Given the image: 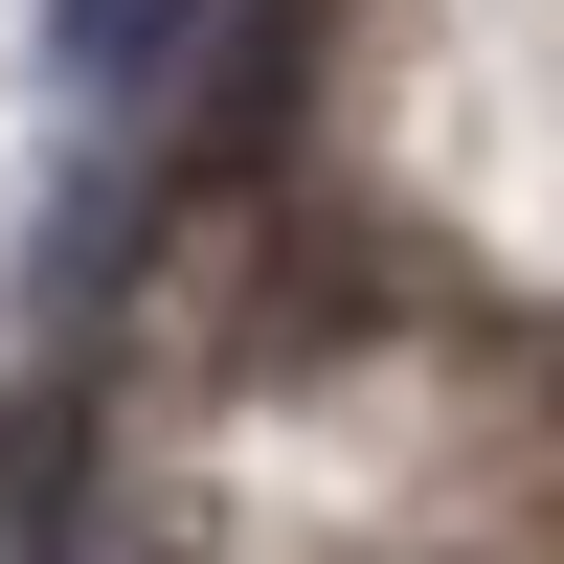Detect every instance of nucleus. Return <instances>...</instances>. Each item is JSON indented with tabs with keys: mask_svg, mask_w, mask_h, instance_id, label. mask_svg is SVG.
Returning <instances> with one entry per match:
<instances>
[{
	"mask_svg": "<svg viewBox=\"0 0 564 564\" xmlns=\"http://www.w3.org/2000/svg\"><path fill=\"white\" fill-rule=\"evenodd\" d=\"M45 68H68L90 113H159V90L204 68V0H45Z\"/></svg>",
	"mask_w": 564,
	"mask_h": 564,
	"instance_id": "nucleus-1",
	"label": "nucleus"
}]
</instances>
